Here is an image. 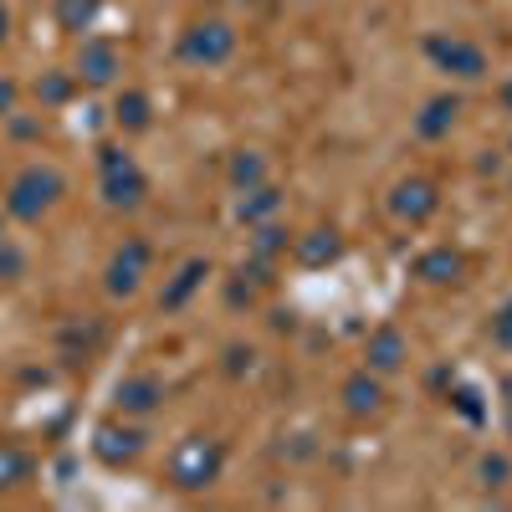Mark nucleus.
<instances>
[{"instance_id": "nucleus-1", "label": "nucleus", "mask_w": 512, "mask_h": 512, "mask_svg": "<svg viewBox=\"0 0 512 512\" xmlns=\"http://www.w3.org/2000/svg\"><path fill=\"white\" fill-rule=\"evenodd\" d=\"M57 195H62V175H57V169H26V175L11 185V216L36 221Z\"/></svg>"}, {"instance_id": "nucleus-2", "label": "nucleus", "mask_w": 512, "mask_h": 512, "mask_svg": "<svg viewBox=\"0 0 512 512\" xmlns=\"http://www.w3.org/2000/svg\"><path fill=\"white\" fill-rule=\"evenodd\" d=\"M221 472V446L216 441H185L180 451H175V482L180 487H205L210 477Z\"/></svg>"}, {"instance_id": "nucleus-3", "label": "nucleus", "mask_w": 512, "mask_h": 512, "mask_svg": "<svg viewBox=\"0 0 512 512\" xmlns=\"http://www.w3.org/2000/svg\"><path fill=\"white\" fill-rule=\"evenodd\" d=\"M231 47H236V31L226 21H205L185 36V57H195V62H226Z\"/></svg>"}, {"instance_id": "nucleus-4", "label": "nucleus", "mask_w": 512, "mask_h": 512, "mask_svg": "<svg viewBox=\"0 0 512 512\" xmlns=\"http://www.w3.org/2000/svg\"><path fill=\"white\" fill-rule=\"evenodd\" d=\"M431 57L441 62V67H451V72H461V77H482L487 72V57H482V47H472V41H431Z\"/></svg>"}, {"instance_id": "nucleus-5", "label": "nucleus", "mask_w": 512, "mask_h": 512, "mask_svg": "<svg viewBox=\"0 0 512 512\" xmlns=\"http://www.w3.org/2000/svg\"><path fill=\"white\" fill-rule=\"evenodd\" d=\"M144 262H149L144 241H128V246L113 256V267H108V287H113V292H134L139 277H144Z\"/></svg>"}, {"instance_id": "nucleus-6", "label": "nucleus", "mask_w": 512, "mask_h": 512, "mask_svg": "<svg viewBox=\"0 0 512 512\" xmlns=\"http://www.w3.org/2000/svg\"><path fill=\"white\" fill-rule=\"evenodd\" d=\"M77 67H82V77H88V82H113L118 52L108 47V41H88V47H82V57H77Z\"/></svg>"}, {"instance_id": "nucleus-7", "label": "nucleus", "mask_w": 512, "mask_h": 512, "mask_svg": "<svg viewBox=\"0 0 512 512\" xmlns=\"http://www.w3.org/2000/svg\"><path fill=\"white\" fill-rule=\"evenodd\" d=\"M118 405L134 410V415L154 410V405H159V384H154V379H123V384H118Z\"/></svg>"}, {"instance_id": "nucleus-8", "label": "nucleus", "mask_w": 512, "mask_h": 512, "mask_svg": "<svg viewBox=\"0 0 512 512\" xmlns=\"http://www.w3.org/2000/svg\"><path fill=\"white\" fill-rule=\"evenodd\" d=\"M134 451H139V436H134V431L118 436L113 425H103V431H98V456H103V461H128Z\"/></svg>"}, {"instance_id": "nucleus-9", "label": "nucleus", "mask_w": 512, "mask_h": 512, "mask_svg": "<svg viewBox=\"0 0 512 512\" xmlns=\"http://www.w3.org/2000/svg\"><path fill=\"white\" fill-rule=\"evenodd\" d=\"M436 205V195H431V185H400V200H395V210H400V216H425V210H431Z\"/></svg>"}, {"instance_id": "nucleus-10", "label": "nucleus", "mask_w": 512, "mask_h": 512, "mask_svg": "<svg viewBox=\"0 0 512 512\" xmlns=\"http://www.w3.org/2000/svg\"><path fill=\"white\" fill-rule=\"evenodd\" d=\"M26 472H31V461L16 446H0V487H16Z\"/></svg>"}, {"instance_id": "nucleus-11", "label": "nucleus", "mask_w": 512, "mask_h": 512, "mask_svg": "<svg viewBox=\"0 0 512 512\" xmlns=\"http://www.w3.org/2000/svg\"><path fill=\"white\" fill-rule=\"evenodd\" d=\"M369 359H374L379 369H395V364H400V333H379L374 344H369Z\"/></svg>"}, {"instance_id": "nucleus-12", "label": "nucleus", "mask_w": 512, "mask_h": 512, "mask_svg": "<svg viewBox=\"0 0 512 512\" xmlns=\"http://www.w3.org/2000/svg\"><path fill=\"white\" fill-rule=\"evenodd\" d=\"M451 118H456V103H451V98L431 103V108H425V118H420V134H446Z\"/></svg>"}, {"instance_id": "nucleus-13", "label": "nucleus", "mask_w": 512, "mask_h": 512, "mask_svg": "<svg viewBox=\"0 0 512 512\" xmlns=\"http://www.w3.org/2000/svg\"><path fill=\"white\" fill-rule=\"evenodd\" d=\"M118 123H128V128H144V123H149V103H144L139 93L118 98Z\"/></svg>"}, {"instance_id": "nucleus-14", "label": "nucleus", "mask_w": 512, "mask_h": 512, "mask_svg": "<svg viewBox=\"0 0 512 512\" xmlns=\"http://www.w3.org/2000/svg\"><path fill=\"white\" fill-rule=\"evenodd\" d=\"M420 272L431 277V282H446V277L456 272V256H451V251H436V256H425V262H420Z\"/></svg>"}, {"instance_id": "nucleus-15", "label": "nucleus", "mask_w": 512, "mask_h": 512, "mask_svg": "<svg viewBox=\"0 0 512 512\" xmlns=\"http://www.w3.org/2000/svg\"><path fill=\"white\" fill-rule=\"evenodd\" d=\"M349 405H354V410H374V405H379V390H374L369 379H354V384H349Z\"/></svg>"}, {"instance_id": "nucleus-16", "label": "nucleus", "mask_w": 512, "mask_h": 512, "mask_svg": "<svg viewBox=\"0 0 512 512\" xmlns=\"http://www.w3.org/2000/svg\"><path fill=\"white\" fill-rule=\"evenodd\" d=\"M88 16H93V0H62V21L67 26H82Z\"/></svg>"}, {"instance_id": "nucleus-17", "label": "nucleus", "mask_w": 512, "mask_h": 512, "mask_svg": "<svg viewBox=\"0 0 512 512\" xmlns=\"http://www.w3.org/2000/svg\"><path fill=\"white\" fill-rule=\"evenodd\" d=\"M303 256H308V262H323V256H333V236H318V241H308V246H303Z\"/></svg>"}, {"instance_id": "nucleus-18", "label": "nucleus", "mask_w": 512, "mask_h": 512, "mask_svg": "<svg viewBox=\"0 0 512 512\" xmlns=\"http://www.w3.org/2000/svg\"><path fill=\"white\" fill-rule=\"evenodd\" d=\"M195 277H200V267H190V272H185V277L175 282V292H169V297H164V303H180V297H185V292L195 287Z\"/></svg>"}, {"instance_id": "nucleus-19", "label": "nucleus", "mask_w": 512, "mask_h": 512, "mask_svg": "<svg viewBox=\"0 0 512 512\" xmlns=\"http://www.w3.org/2000/svg\"><path fill=\"white\" fill-rule=\"evenodd\" d=\"M41 93L57 103V98H67V82H62V77H47V88H41Z\"/></svg>"}, {"instance_id": "nucleus-20", "label": "nucleus", "mask_w": 512, "mask_h": 512, "mask_svg": "<svg viewBox=\"0 0 512 512\" xmlns=\"http://www.w3.org/2000/svg\"><path fill=\"white\" fill-rule=\"evenodd\" d=\"M497 338H502V344H512V308L497 318Z\"/></svg>"}, {"instance_id": "nucleus-21", "label": "nucleus", "mask_w": 512, "mask_h": 512, "mask_svg": "<svg viewBox=\"0 0 512 512\" xmlns=\"http://www.w3.org/2000/svg\"><path fill=\"white\" fill-rule=\"evenodd\" d=\"M0 108H11V82H0Z\"/></svg>"}, {"instance_id": "nucleus-22", "label": "nucleus", "mask_w": 512, "mask_h": 512, "mask_svg": "<svg viewBox=\"0 0 512 512\" xmlns=\"http://www.w3.org/2000/svg\"><path fill=\"white\" fill-rule=\"evenodd\" d=\"M502 103H507V108H512V82H507V88H502Z\"/></svg>"}, {"instance_id": "nucleus-23", "label": "nucleus", "mask_w": 512, "mask_h": 512, "mask_svg": "<svg viewBox=\"0 0 512 512\" xmlns=\"http://www.w3.org/2000/svg\"><path fill=\"white\" fill-rule=\"evenodd\" d=\"M0 36H6V11H0Z\"/></svg>"}, {"instance_id": "nucleus-24", "label": "nucleus", "mask_w": 512, "mask_h": 512, "mask_svg": "<svg viewBox=\"0 0 512 512\" xmlns=\"http://www.w3.org/2000/svg\"><path fill=\"white\" fill-rule=\"evenodd\" d=\"M507 395H512V384H507Z\"/></svg>"}]
</instances>
